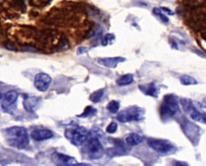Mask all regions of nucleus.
<instances>
[{
  "instance_id": "393cba45",
  "label": "nucleus",
  "mask_w": 206,
  "mask_h": 166,
  "mask_svg": "<svg viewBox=\"0 0 206 166\" xmlns=\"http://www.w3.org/2000/svg\"><path fill=\"white\" fill-rule=\"evenodd\" d=\"M88 51V48H84V47H81V48H78V50H77V53L78 54H83L85 53V52H86Z\"/></svg>"
},
{
  "instance_id": "a211bd4d",
  "label": "nucleus",
  "mask_w": 206,
  "mask_h": 166,
  "mask_svg": "<svg viewBox=\"0 0 206 166\" xmlns=\"http://www.w3.org/2000/svg\"><path fill=\"white\" fill-rule=\"evenodd\" d=\"M180 82L184 85H196L197 81L195 78L189 76V75H183L180 77Z\"/></svg>"
},
{
  "instance_id": "bb28decb",
  "label": "nucleus",
  "mask_w": 206,
  "mask_h": 166,
  "mask_svg": "<svg viewBox=\"0 0 206 166\" xmlns=\"http://www.w3.org/2000/svg\"><path fill=\"white\" fill-rule=\"evenodd\" d=\"M201 106L203 108H205V109H206V98H204V99H203V101H202Z\"/></svg>"
},
{
  "instance_id": "7ed1b4c3",
  "label": "nucleus",
  "mask_w": 206,
  "mask_h": 166,
  "mask_svg": "<svg viewBox=\"0 0 206 166\" xmlns=\"http://www.w3.org/2000/svg\"><path fill=\"white\" fill-rule=\"evenodd\" d=\"M179 102L176 96L173 94H167L160 104V116L163 119L171 118L179 111Z\"/></svg>"
},
{
  "instance_id": "39448f33",
  "label": "nucleus",
  "mask_w": 206,
  "mask_h": 166,
  "mask_svg": "<svg viewBox=\"0 0 206 166\" xmlns=\"http://www.w3.org/2000/svg\"><path fill=\"white\" fill-rule=\"evenodd\" d=\"M89 131L84 127H77L73 130H67L65 136L75 146L83 145L89 137Z\"/></svg>"
},
{
  "instance_id": "a878e982",
  "label": "nucleus",
  "mask_w": 206,
  "mask_h": 166,
  "mask_svg": "<svg viewBox=\"0 0 206 166\" xmlns=\"http://www.w3.org/2000/svg\"><path fill=\"white\" fill-rule=\"evenodd\" d=\"M161 9H162V10H164V12L168 13V15H174V13H173V11H172V10H170V9H169V8H167V7H161Z\"/></svg>"
},
{
  "instance_id": "4468645a",
  "label": "nucleus",
  "mask_w": 206,
  "mask_h": 166,
  "mask_svg": "<svg viewBox=\"0 0 206 166\" xmlns=\"http://www.w3.org/2000/svg\"><path fill=\"white\" fill-rule=\"evenodd\" d=\"M40 102V98L36 97H28L23 100V106L25 110L28 112H34L36 109V106H39Z\"/></svg>"
},
{
  "instance_id": "2eb2a0df",
  "label": "nucleus",
  "mask_w": 206,
  "mask_h": 166,
  "mask_svg": "<svg viewBox=\"0 0 206 166\" xmlns=\"http://www.w3.org/2000/svg\"><path fill=\"white\" fill-rule=\"evenodd\" d=\"M18 96H19V94L15 90L7 91L2 97V99H3L2 106L3 105L4 106H10V105L14 104L17 101Z\"/></svg>"
},
{
  "instance_id": "9b49d317",
  "label": "nucleus",
  "mask_w": 206,
  "mask_h": 166,
  "mask_svg": "<svg viewBox=\"0 0 206 166\" xmlns=\"http://www.w3.org/2000/svg\"><path fill=\"white\" fill-rule=\"evenodd\" d=\"M184 124L183 125L184 131L185 132L188 139L192 142V143H197V140L199 139V131H192V130L196 128L197 126L192 124L188 121H186V123H184Z\"/></svg>"
},
{
  "instance_id": "412c9836",
  "label": "nucleus",
  "mask_w": 206,
  "mask_h": 166,
  "mask_svg": "<svg viewBox=\"0 0 206 166\" xmlns=\"http://www.w3.org/2000/svg\"><path fill=\"white\" fill-rule=\"evenodd\" d=\"M153 13H154L156 15H157V16L160 17L161 20H162L164 23H168V22H169V19L168 18V16H167V15H165L164 13L161 12V9L156 7V8L153 9Z\"/></svg>"
},
{
  "instance_id": "cd10ccee",
  "label": "nucleus",
  "mask_w": 206,
  "mask_h": 166,
  "mask_svg": "<svg viewBox=\"0 0 206 166\" xmlns=\"http://www.w3.org/2000/svg\"><path fill=\"white\" fill-rule=\"evenodd\" d=\"M201 36H202V38H203V39H206V31H205V32H203V33L201 34Z\"/></svg>"
},
{
  "instance_id": "f03ea898",
  "label": "nucleus",
  "mask_w": 206,
  "mask_h": 166,
  "mask_svg": "<svg viewBox=\"0 0 206 166\" xmlns=\"http://www.w3.org/2000/svg\"><path fill=\"white\" fill-rule=\"evenodd\" d=\"M82 154L85 157L90 160H96L102 157L104 149L98 137L92 136V135L89 134V137L82 148Z\"/></svg>"
},
{
  "instance_id": "ddd939ff",
  "label": "nucleus",
  "mask_w": 206,
  "mask_h": 166,
  "mask_svg": "<svg viewBox=\"0 0 206 166\" xmlns=\"http://www.w3.org/2000/svg\"><path fill=\"white\" fill-rule=\"evenodd\" d=\"M139 89L144 94L157 98L159 94V88L154 82L149 83L147 85H140Z\"/></svg>"
},
{
  "instance_id": "dca6fc26",
  "label": "nucleus",
  "mask_w": 206,
  "mask_h": 166,
  "mask_svg": "<svg viewBox=\"0 0 206 166\" xmlns=\"http://www.w3.org/2000/svg\"><path fill=\"white\" fill-rule=\"evenodd\" d=\"M126 142L130 146H136L143 142V137L137 133H131L126 138Z\"/></svg>"
},
{
  "instance_id": "9d476101",
  "label": "nucleus",
  "mask_w": 206,
  "mask_h": 166,
  "mask_svg": "<svg viewBox=\"0 0 206 166\" xmlns=\"http://www.w3.org/2000/svg\"><path fill=\"white\" fill-rule=\"evenodd\" d=\"M31 136L35 141H44L51 139L53 136V133L48 129H35L31 132Z\"/></svg>"
},
{
  "instance_id": "1a4fd4ad",
  "label": "nucleus",
  "mask_w": 206,
  "mask_h": 166,
  "mask_svg": "<svg viewBox=\"0 0 206 166\" xmlns=\"http://www.w3.org/2000/svg\"><path fill=\"white\" fill-rule=\"evenodd\" d=\"M52 160L54 162V164H58V165H74L77 164V160L72 156L57 153V152L52 154Z\"/></svg>"
},
{
  "instance_id": "0eeeda50",
  "label": "nucleus",
  "mask_w": 206,
  "mask_h": 166,
  "mask_svg": "<svg viewBox=\"0 0 206 166\" xmlns=\"http://www.w3.org/2000/svg\"><path fill=\"white\" fill-rule=\"evenodd\" d=\"M148 146L157 152L164 154L173 153L176 148L172 143L165 139H149L147 140Z\"/></svg>"
},
{
  "instance_id": "f8f14e48",
  "label": "nucleus",
  "mask_w": 206,
  "mask_h": 166,
  "mask_svg": "<svg viewBox=\"0 0 206 166\" xmlns=\"http://www.w3.org/2000/svg\"><path fill=\"white\" fill-rule=\"evenodd\" d=\"M126 60L123 57H106V58L98 59V62L106 68H116L117 65L121 62H124Z\"/></svg>"
},
{
  "instance_id": "4be33fe9",
  "label": "nucleus",
  "mask_w": 206,
  "mask_h": 166,
  "mask_svg": "<svg viewBox=\"0 0 206 166\" xmlns=\"http://www.w3.org/2000/svg\"><path fill=\"white\" fill-rule=\"evenodd\" d=\"M96 110L94 108H93L92 106H87L86 108V110L84 111L83 114H81V115H79L80 117H89L90 115H93V114L95 113Z\"/></svg>"
},
{
  "instance_id": "c85d7f7f",
  "label": "nucleus",
  "mask_w": 206,
  "mask_h": 166,
  "mask_svg": "<svg viewBox=\"0 0 206 166\" xmlns=\"http://www.w3.org/2000/svg\"><path fill=\"white\" fill-rule=\"evenodd\" d=\"M2 97H3V95H2V93H0V100L2 99Z\"/></svg>"
},
{
  "instance_id": "f257e3e1",
  "label": "nucleus",
  "mask_w": 206,
  "mask_h": 166,
  "mask_svg": "<svg viewBox=\"0 0 206 166\" xmlns=\"http://www.w3.org/2000/svg\"><path fill=\"white\" fill-rule=\"evenodd\" d=\"M4 137L6 143L17 149H23L29 143L27 131L23 127H11L4 131Z\"/></svg>"
},
{
  "instance_id": "5701e85b",
  "label": "nucleus",
  "mask_w": 206,
  "mask_h": 166,
  "mask_svg": "<svg viewBox=\"0 0 206 166\" xmlns=\"http://www.w3.org/2000/svg\"><path fill=\"white\" fill-rule=\"evenodd\" d=\"M117 129H118V124L116 122H112L109 124L108 127H106V132L109 133V134H114V133L116 132Z\"/></svg>"
},
{
  "instance_id": "423d86ee",
  "label": "nucleus",
  "mask_w": 206,
  "mask_h": 166,
  "mask_svg": "<svg viewBox=\"0 0 206 166\" xmlns=\"http://www.w3.org/2000/svg\"><path fill=\"white\" fill-rule=\"evenodd\" d=\"M180 106L183 108L184 111L192 119L196 122H204L206 123V114L200 113L199 110L194 106L192 100L188 98H181Z\"/></svg>"
},
{
  "instance_id": "aec40b11",
  "label": "nucleus",
  "mask_w": 206,
  "mask_h": 166,
  "mask_svg": "<svg viewBox=\"0 0 206 166\" xmlns=\"http://www.w3.org/2000/svg\"><path fill=\"white\" fill-rule=\"evenodd\" d=\"M104 90L103 89H99V90H97V91L94 92V93H92L91 95L90 96V100L91 102H98L102 98V95H103V93H104Z\"/></svg>"
},
{
  "instance_id": "b1692460",
  "label": "nucleus",
  "mask_w": 206,
  "mask_h": 166,
  "mask_svg": "<svg viewBox=\"0 0 206 166\" xmlns=\"http://www.w3.org/2000/svg\"><path fill=\"white\" fill-rule=\"evenodd\" d=\"M115 38V35H113V34H107V35H106V36L103 38V39H102V45H104V46L107 45L110 42L114 40Z\"/></svg>"
},
{
  "instance_id": "6e6552de",
  "label": "nucleus",
  "mask_w": 206,
  "mask_h": 166,
  "mask_svg": "<svg viewBox=\"0 0 206 166\" xmlns=\"http://www.w3.org/2000/svg\"><path fill=\"white\" fill-rule=\"evenodd\" d=\"M51 82L52 78L49 75L45 73H40L35 77L34 85L38 90L44 92L48 89Z\"/></svg>"
},
{
  "instance_id": "6ab92c4d",
  "label": "nucleus",
  "mask_w": 206,
  "mask_h": 166,
  "mask_svg": "<svg viewBox=\"0 0 206 166\" xmlns=\"http://www.w3.org/2000/svg\"><path fill=\"white\" fill-rule=\"evenodd\" d=\"M119 107H120V104L118 101H115V100L110 102L107 105V110L112 114H116L119 111Z\"/></svg>"
},
{
  "instance_id": "20e7f679",
  "label": "nucleus",
  "mask_w": 206,
  "mask_h": 166,
  "mask_svg": "<svg viewBox=\"0 0 206 166\" xmlns=\"http://www.w3.org/2000/svg\"><path fill=\"white\" fill-rule=\"evenodd\" d=\"M144 110L137 106H132L121 111L117 118L121 122H129L132 121H139L143 118Z\"/></svg>"
},
{
  "instance_id": "f3484780",
  "label": "nucleus",
  "mask_w": 206,
  "mask_h": 166,
  "mask_svg": "<svg viewBox=\"0 0 206 166\" xmlns=\"http://www.w3.org/2000/svg\"><path fill=\"white\" fill-rule=\"evenodd\" d=\"M133 81H134L133 75L129 73V74L123 75V76L119 77V78L117 80L116 83L118 85L124 86V85H127L131 84V83L133 82Z\"/></svg>"
}]
</instances>
